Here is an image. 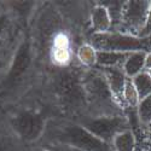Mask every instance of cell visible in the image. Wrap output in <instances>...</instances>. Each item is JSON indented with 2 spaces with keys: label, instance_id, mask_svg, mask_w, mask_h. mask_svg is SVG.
<instances>
[{
  "label": "cell",
  "instance_id": "1",
  "mask_svg": "<svg viewBox=\"0 0 151 151\" xmlns=\"http://www.w3.org/2000/svg\"><path fill=\"white\" fill-rule=\"evenodd\" d=\"M47 139L55 143L60 144L75 150L85 151H109L111 145L100 140L88 132L82 126L74 124L69 122L55 123L53 126H48L45 129Z\"/></svg>",
  "mask_w": 151,
  "mask_h": 151
},
{
  "label": "cell",
  "instance_id": "2",
  "mask_svg": "<svg viewBox=\"0 0 151 151\" xmlns=\"http://www.w3.org/2000/svg\"><path fill=\"white\" fill-rule=\"evenodd\" d=\"M91 45L105 52H142V48L147 50L151 45V36L146 39H137L123 34L97 33L92 37Z\"/></svg>",
  "mask_w": 151,
  "mask_h": 151
},
{
  "label": "cell",
  "instance_id": "3",
  "mask_svg": "<svg viewBox=\"0 0 151 151\" xmlns=\"http://www.w3.org/2000/svg\"><path fill=\"white\" fill-rule=\"evenodd\" d=\"M82 127L91 132L94 137L111 145L114 138L124 132L127 128V122L120 116H98L86 117L81 120Z\"/></svg>",
  "mask_w": 151,
  "mask_h": 151
},
{
  "label": "cell",
  "instance_id": "4",
  "mask_svg": "<svg viewBox=\"0 0 151 151\" xmlns=\"http://www.w3.org/2000/svg\"><path fill=\"white\" fill-rule=\"evenodd\" d=\"M7 122L22 142L34 140L46 129L44 120L29 111L17 114Z\"/></svg>",
  "mask_w": 151,
  "mask_h": 151
},
{
  "label": "cell",
  "instance_id": "5",
  "mask_svg": "<svg viewBox=\"0 0 151 151\" xmlns=\"http://www.w3.org/2000/svg\"><path fill=\"white\" fill-rule=\"evenodd\" d=\"M147 10H150V4L147 1H131L124 12L126 23L134 28L144 29L149 16Z\"/></svg>",
  "mask_w": 151,
  "mask_h": 151
},
{
  "label": "cell",
  "instance_id": "6",
  "mask_svg": "<svg viewBox=\"0 0 151 151\" xmlns=\"http://www.w3.org/2000/svg\"><path fill=\"white\" fill-rule=\"evenodd\" d=\"M23 142L14 132L7 120L0 122V151H21Z\"/></svg>",
  "mask_w": 151,
  "mask_h": 151
},
{
  "label": "cell",
  "instance_id": "7",
  "mask_svg": "<svg viewBox=\"0 0 151 151\" xmlns=\"http://www.w3.org/2000/svg\"><path fill=\"white\" fill-rule=\"evenodd\" d=\"M104 78L110 87V91L112 96H123L124 91V86H126V80H124V75L120 69L116 68H104Z\"/></svg>",
  "mask_w": 151,
  "mask_h": 151
},
{
  "label": "cell",
  "instance_id": "8",
  "mask_svg": "<svg viewBox=\"0 0 151 151\" xmlns=\"http://www.w3.org/2000/svg\"><path fill=\"white\" fill-rule=\"evenodd\" d=\"M146 53L145 52H133L127 59L124 60L123 70L127 76H137L140 74L142 69L145 65Z\"/></svg>",
  "mask_w": 151,
  "mask_h": 151
},
{
  "label": "cell",
  "instance_id": "9",
  "mask_svg": "<svg viewBox=\"0 0 151 151\" xmlns=\"http://www.w3.org/2000/svg\"><path fill=\"white\" fill-rule=\"evenodd\" d=\"M92 21L93 28L97 30V33H106V29L110 27L111 16L105 7L98 6L92 14Z\"/></svg>",
  "mask_w": 151,
  "mask_h": 151
},
{
  "label": "cell",
  "instance_id": "10",
  "mask_svg": "<svg viewBox=\"0 0 151 151\" xmlns=\"http://www.w3.org/2000/svg\"><path fill=\"white\" fill-rule=\"evenodd\" d=\"M127 59L126 53L119 52H105V51H97V63L104 68H115L120 62Z\"/></svg>",
  "mask_w": 151,
  "mask_h": 151
},
{
  "label": "cell",
  "instance_id": "11",
  "mask_svg": "<svg viewBox=\"0 0 151 151\" xmlns=\"http://www.w3.org/2000/svg\"><path fill=\"white\" fill-rule=\"evenodd\" d=\"M133 85L139 96V100L149 97L151 94V78L147 73H140L133 79Z\"/></svg>",
  "mask_w": 151,
  "mask_h": 151
},
{
  "label": "cell",
  "instance_id": "12",
  "mask_svg": "<svg viewBox=\"0 0 151 151\" xmlns=\"http://www.w3.org/2000/svg\"><path fill=\"white\" fill-rule=\"evenodd\" d=\"M133 145H134L133 135L128 131H124L117 134L111 143V146L115 147L117 151H132Z\"/></svg>",
  "mask_w": 151,
  "mask_h": 151
},
{
  "label": "cell",
  "instance_id": "13",
  "mask_svg": "<svg viewBox=\"0 0 151 151\" xmlns=\"http://www.w3.org/2000/svg\"><path fill=\"white\" fill-rule=\"evenodd\" d=\"M78 58L85 65H92L97 62V51L92 45H83L78 52Z\"/></svg>",
  "mask_w": 151,
  "mask_h": 151
},
{
  "label": "cell",
  "instance_id": "14",
  "mask_svg": "<svg viewBox=\"0 0 151 151\" xmlns=\"http://www.w3.org/2000/svg\"><path fill=\"white\" fill-rule=\"evenodd\" d=\"M51 59L56 65L64 67L69 64L71 60V52L70 50H51Z\"/></svg>",
  "mask_w": 151,
  "mask_h": 151
},
{
  "label": "cell",
  "instance_id": "15",
  "mask_svg": "<svg viewBox=\"0 0 151 151\" xmlns=\"http://www.w3.org/2000/svg\"><path fill=\"white\" fill-rule=\"evenodd\" d=\"M123 98L129 105L134 106L135 104H138L139 100V96H138V92L135 90V87L133 85V82L131 80L126 81V86H124V91H123Z\"/></svg>",
  "mask_w": 151,
  "mask_h": 151
},
{
  "label": "cell",
  "instance_id": "16",
  "mask_svg": "<svg viewBox=\"0 0 151 151\" xmlns=\"http://www.w3.org/2000/svg\"><path fill=\"white\" fill-rule=\"evenodd\" d=\"M139 117L144 123H151V94L143 100L139 104Z\"/></svg>",
  "mask_w": 151,
  "mask_h": 151
},
{
  "label": "cell",
  "instance_id": "17",
  "mask_svg": "<svg viewBox=\"0 0 151 151\" xmlns=\"http://www.w3.org/2000/svg\"><path fill=\"white\" fill-rule=\"evenodd\" d=\"M52 48L56 50H70V40L64 32H58L55 34Z\"/></svg>",
  "mask_w": 151,
  "mask_h": 151
},
{
  "label": "cell",
  "instance_id": "18",
  "mask_svg": "<svg viewBox=\"0 0 151 151\" xmlns=\"http://www.w3.org/2000/svg\"><path fill=\"white\" fill-rule=\"evenodd\" d=\"M7 24H9V18L6 16H0V40L4 39L5 32L7 29Z\"/></svg>",
  "mask_w": 151,
  "mask_h": 151
},
{
  "label": "cell",
  "instance_id": "19",
  "mask_svg": "<svg viewBox=\"0 0 151 151\" xmlns=\"http://www.w3.org/2000/svg\"><path fill=\"white\" fill-rule=\"evenodd\" d=\"M151 33V4H150V10H149V16H147V21H146V24L143 29V34L146 35V34H150Z\"/></svg>",
  "mask_w": 151,
  "mask_h": 151
},
{
  "label": "cell",
  "instance_id": "20",
  "mask_svg": "<svg viewBox=\"0 0 151 151\" xmlns=\"http://www.w3.org/2000/svg\"><path fill=\"white\" fill-rule=\"evenodd\" d=\"M145 67L151 69V53L146 56V59H145Z\"/></svg>",
  "mask_w": 151,
  "mask_h": 151
},
{
  "label": "cell",
  "instance_id": "21",
  "mask_svg": "<svg viewBox=\"0 0 151 151\" xmlns=\"http://www.w3.org/2000/svg\"><path fill=\"white\" fill-rule=\"evenodd\" d=\"M6 119H4V115H3V111L0 110V122H3V121H5Z\"/></svg>",
  "mask_w": 151,
  "mask_h": 151
},
{
  "label": "cell",
  "instance_id": "22",
  "mask_svg": "<svg viewBox=\"0 0 151 151\" xmlns=\"http://www.w3.org/2000/svg\"><path fill=\"white\" fill-rule=\"evenodd\" d=\"M146 73H147V74H149V75H150V78H151V69H149V70H147V71H146Z\"/></svg>",
  "mask_w": 151,
  "mask_h": 151
}]
</instances>
